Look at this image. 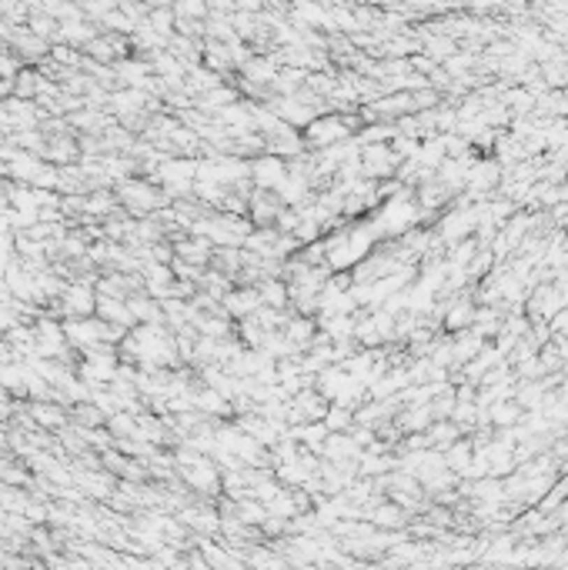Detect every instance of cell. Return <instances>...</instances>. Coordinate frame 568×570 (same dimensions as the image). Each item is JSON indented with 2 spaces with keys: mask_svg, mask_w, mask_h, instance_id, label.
<instances>
[{
  "mask_svg": "<svg viewBox=\"0 0 568 570\" xmlns=\"http://www.w3.org/2000/svg\"><path fill=\"white\" fill-rule=\"evenodd\" d=\"M371 520L378 527H405V517H408V510L401 507V504H378V507H371L368 513Z\"/></svg>",
  "mask_w": 568,
  "mask_h": 570,
  "instance_id": "cell-7",
  "label": "cell"
},
{
  "mask_svg": "<svg viewBox=\"0 0 568 570\" xmlns=\"http://www.w3.org/2000/svg\"><path fill=\"white\" fill-rule=\"evenodd\" d=\"M251 174L258 180V187L281 190V183L288 180V164H284V157H277V153H264V157H254Z\"/></svg>",
  "mask_w": 568,
  "mask_h": 570,
  "instance_id": "cell-2",
  "label": "cell"
},
{
  "mask_svg": "<svg viewBox=\"0 0 568 570\" xmlns=\"http://www.w3.org/2000/svg\"><path fill=\"white\" fill-rule=\"evenodd\" d=\"M177 10H181V14H187V17H201V14H204V0H181V3H177Z\"/></svg>",
  "mask_w": 568,
  "mask_h": 570,
  "instance_id": "cell-10",
  "label": "cell"
},
{
  "mask_svg": "<svg viewBox=\"0 0 568 570\" xmlns=\"http://www.w3.org/2000/svg\"><path fill=\"white\" fill-rule=\"evenodd\" d=\"M475 324V303L468 300H458V303H448L445 310V327L448 330H465Z\"/></svg>",
  "mask_w": 568,
  "mask_h": 570,
  "instance_id": "cell-6",
  "label": "cell"
},
{
  "mask_svg": "<svg viewBox=\"0 0 568 570\" xmlns=\"http://www.w3.org/2000/svg\"><path fill=\"white\" fill-rule=\"evenodd\" d=\"M27 414L34 417V423H37V427H47V430H54V427H64V423H67V414H64L61 407L44 404V400H34Z\"/></svg>",
  "mask_w": 568,
  "mask_h": 570,
  "instance_id": "cell-5",
  "label": "cell"
},
{
  "mask_svg": "<svg viewBox=\"0 0 568 570\" xmlns=\"http://www.w3.org/2000/svg\"><path fill=\"white\" fill-rule=\"evenodd\" d=\"M488 420H492L495 427H515V423L522 420V404H518V400H502V404L495 400Z\"/></svg>",
  "mask_w": 568,
  "mask_h": 570,
  "instance_id": "cell-8",
  "label": "cell"
},
{
  "mask_svg": "<svg viewBox=\"0 0 568 570\" xmlns=\"http://www.w3.org/2000/svg\"><path fill=\"white\" fill-rule=\"evenodd\" d=\"M117 200L131 213H154V210L168 207L170 197L164 187H151V180H121L117 183Z\"/></svg>",
  "mask_w": 568,
  "mask_h": 570,
  "instance_id": "cell-1",
  "label": "cell"
},
{
  "mask_svg": "<svg viewBox=\"0 0 568 570\" xmlns=\"http://www.w3.org/2000/svg\"><path fill=\"white\" fill-rule=\"evenodd\" d=\"M354 423V414L348 404H331L328 407V414H324V427L328 430H348Z\"/></svg>",
  "mask_w": 568,
  "mask_h": 570,
  "instance_id": "cell-9",
  "label": "cell"
},
{
  "mask_svg": "<svg viewBox=\"0 0 568 570\" xmlns=\"http://www.w3.org/2000/svg\"><path fill=\"white\" fill-rule=\"evenodd\" d=\"M348 134H351V123H344L338 117H318V120H311V127H307L311 147H335Z\"/></svg>",
  "mask_w": 568,
  "mask_h": 570,
  "instance_id": "cell-3",
  "label": "cell"
},
{
  "mask_svg": "<svg viewBox=\"0 0 568 570\" xmlns=\"http://www.w3.org/2000/svg\"><path fill=\"white\" fill-rule=\"evenodd\" d=\"M71 420L80 423V427H101V423H108V410L97 400H77L71 407Z\"/></svg>",
  "mask_w": 568,
  "mask_h": 570,
  "instance_id": "cell-4",
  "label": "cell"
}]
</instances>
